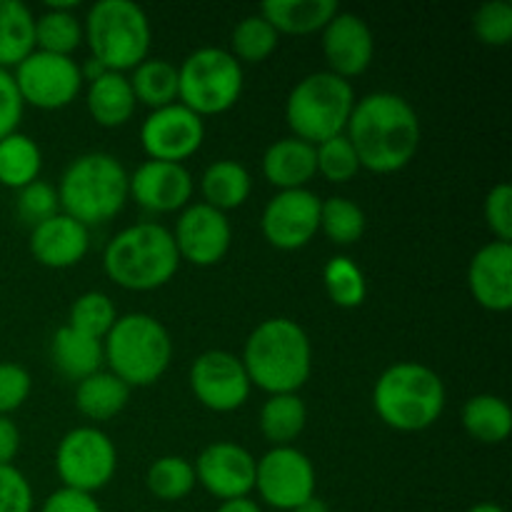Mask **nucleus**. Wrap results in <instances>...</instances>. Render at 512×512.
Returning <instances> with one entry per match:
<instances>
[{"label":"nucleus","mask_w":512,"mask_h":512,"mask_svg":"<svg viewBox=\"0 0 512 512\" xmlns=\"http://www.w3.org/2000/svg\"><path fill=\"white\" fill-rule=\"evenodd\" d=\"M260 433L273 448H285L300 438L308 423V408L298 393L270 395L260 408Z\"/></svg>","instance_id":"30"},{"label":"nucleus","mask_w":512,"mask_h":512,"mask_svg":"<svg viewBox=\"0 0 512 512\" xmlns=\"http://www.w3.org/2000/svg\"><path fill=\"white\" fill-rule=\"evenodd\" d=\"M473 30L480 43L503 48L512 40V5L505 0L483 3L473 15Z\"/></svg>","instance_id":"40"},{"label":"nucleus","mask_w":512,"mask_h":512,"mask_svg":"<svg viewBox=\"0 0 512 512\" xmlns=\"http://www.w3.org/2000/svg\"><path fill=\"white\" fill-rule=\"evenodd\" d=\"M40 512H103L98 500L88 493H78V490L60 488L45 498L43 510Z\"/></svg>","instance_id":"46"},{"label":"nucleus","mask_w":512,"mask_h":512,"mask_svg":"<svg viewBox=\"0 0 512 512\" xmlns=\"http://www.w3.org/2000/svg\"><path fill=\"white\" fill-rule=\"evenodd\" d=\"M293 512H330V508H328V503H325V500H320L318 495H313V498L305 500V503L298 505V508H295Z\"/></svg>","instance_id":"49"},{"label":"nucleus","mask_w":512,"mask_h":512,"mask_svg":"<svg viewBox=\"0 0 512 512\" xmlns=\"http://www.w3.org/2000/svg\"><path fill=\"white\" fill-rule=\"evenodd\" d=\"M0 512H33V488L15 465H0Z\"/></svg>","instance_id":"44"},{"label":"nucleus","mask_w":512,"mask_h":512,"mask_svg":"<svg viewBox=\"0 0 512 512\" xmlns=\"http://www.w3.org/2000/svg\"><path fill=\"white\" fill-rule=\"evenodd\" d=\"M250 378L243 360L228 350H205L190 368V390L203 408L213 413H233L250 398Z\"/></svg>","instance_id":"13"},{"label":"nucleus","mask_w":512,"mask_h":512,"mask_svg":"<svg viewBox=\"0 0 512 512\" xmlns=\"http://www.w3.org/2000/svg\"><path fill=\"white\" fill-rule=\"evenodd\" d=\"M340 13L335 0H268L260 5V15L278 33L310 35L323 30Z\"/></svg>","instance_id":"23"},{"label":"nucleus","mask_w":512,"mask_h":512,"mask_svg":"<svg viewBox=\"0 0 512 512\" xmlns=\"http://www.w3.org/2000/svg\"><path fill=\"white\" fill-rule=\"evenodd\" d=\"M128 183V170L115 155L85 153L65 168L55 193L60 210L90 228L108 223L125 208L130 198Z\"/></svg>","instance_id":"4"},{"label":"nucleus","mask_w":512,"mask_h":512,"mask_svg":"<svg viewBox=\"0 0 512 512\" xmlns=\"http://www.w3.org/2000/svg\"><path fill=\"white\" fill-rule=\"evenodd\" d=\"M243 65L225 48H198L178 68V103L195 115H220L243 95Z\"/></svg>","instance_id":"9"},{"label":"nucleus","mask_w":512,"mask_h":512,"mask_svg":"<svg viewBox=\"0 0 512 512\" xmlns=\"http://www.w3.org/2000/svg\"><path fill=\"white\" fill-rule=\"evenodd\" d=\"M173 240L180 260H188L198 268H210L228 255L233 228L225 213L205 203H193L183 208L180 218L175 220Z\"/></svg>","instance_id":"16"},{"label":"nucleus","mask_w":512,"mask_h":512,"mask_svg":"<svg viewBox=\"0 0 512 512\" xmlns=\"http://www.w3.org/2000/svg\"><path fill=\"white\" fill-rule=\"evenodd\" d=\"M173 233L160 223H138L120 230L103 253V268L115 285L148 293L168 285L180 268Z\"/></svg>","instance_id":"3"},{"label":"nucleus","mask_w":512,"mask_h":512,"mask_svg":"<svg viewBox=\"0 0 512 512\" xmlns=\"http://www.w3.org/2000/svg\"><path fill=\"white\" fill-rule=\"evenodd\" d=\"M25 103L18 93V85L10 70L0 68V140L10 133H18V125L23 120Z\"/></svg>","instance_id":"45"},{"label":"nucleus","mask_w":512,"mask_h":512,"mask_svg":"<svg viewBox=\"0 0 512 512\" xmlns=\"http://www.w3.org/2000/svg\"><path fill=\"white\" fill-rule=\"evenodd\" d=\"M215 512H263L260 505L250 498H235V500H225V503L218 505Z\"/></svg>","instance_id":"48"},{"label":"nucleus","mask_w":512,"mask_h":512,"mask_svg":"<svg viewBox=\"0 0 512 512\" xmlns=\"http://www.w3.org/2000/svg\"><path fill=\"white\" fill-rule=\"evenodd\" d=\"M200 190H203L205 205L220 210V213H228V210L245 205V200L253 193V178L243 163L223 158L205 168L203 178H200Z\"/></svg>","instance_id":"27"},{"label":"nucleus","mask_w":512,"mask_h":512,"mask_svg":"<svg viewBox=\"0 0 512 512\" xmlns=\"http://www.w3.org/2000/svg\"><path fill=\"white\" fill-rule=\"evenodd\" d=\"M130 400V388L110 370H98L75 385V408L83 418L105 423L125 410Z\"/></svg>","instance_id":"26"},{"label":"nucleus","mask_w":512,"mask_h":512,"mask_svg":"<svg viewBox=\"0 0 512 512\" xmlns=\"http://www.w3.org/2000/svg\"><path fill=\"white\" fill-rule=\"evenodd\" d=\"M353 108L355 90L350 80L320 70V73L305 75L290 90L288 103H285V120L293 130V138L320 145L345 133Z\"/></svg>","instance_id":"8"},{"label":"nucleus","mask_w":512,"mask_h":512,"mask_svg":"<svg viewBox=\"0 0 512 512\" xmlns=\"http://www.w3.org/2000/svg\"><path fill=\"white\" fill-rule=\"evenodd\" d=\"M260 230L273 248H305L320 233V198L308 188L278 190L265 205Z\"/></svg>","instance_id":"15"},{"label":"nucleus","mask_w":512,"mask_h":512,"mask_svg":"<svg viewBox=\"0 0 512 512\" xmlns=\"http://www.w3.org/2000/svg\"><path fill=\"white\" fill-rule=\"evenodd\" d=\"M373 408L388 428L420 433L440 420L445 410V385L423 363H395L373 385Z\"/></svg>","instance_id":"5"},{"label":"nucleus","mask_w":512,"mask_h":512,"mask_svg":"<svg viewBox=\"0 0 512 512\" xmlns=\"http://www.w3.org/2000/svg\"><path fill=\"white\" fill-rule=\"evenodd\" d=\"M88 113L103 128H120L128 123L135 113V95L130 88V80L125 73L105 70L100 78H95L88 88Z\"/></svg>","instance_id":"25"},{"label":"nucleus","mask_w":512,"mask_h":512,"mask_svg":"<svg viewBox=\"0 0 512 512\" xmlns=\"http://www.w3.org/2000/svg\"><path fill=\"white\" fill-rule=\"evenodd\" d=\"M363 208L355 200L333 195L328 200H320V230L325 238L335 245H353L365 235Z\"/></svg>","instance_id":"35"},{"label":"nucleus","mask_w":512,"mask_h":512,"mask_svg":"<svg viewBox=\"0 0 512 512\" xmlns=\"http://www.w3.org/2000/svg\"><path fill=\"white\" fill-rule=\"evenodd\" d=\"M20 450V430L10 415H0V465H13Z\"/></svg>","instance_id":"47"},{"label":"nucleus","mask_w":512,"mask_h":512,"mask_svg":"<svg viewBox=\"0 0 512 512\" xmlns=\"http://www.w3.org/2000/svg\"><path fill=\"white\" fill-rule=\"evenodd\" d=\"M203 140V118L180 103L150 110V115L140 125V145L150 160L183 165V160L198 153Z\"/></svg>","instance_id":"14"},{"label":"nucleus","mask_w":512,"mask_h":512,"mask_svg":"<svg viewBox=\"0 0 512 512\" xmlns=\"http://www.w3.org/2000/svg\"><path fill=\"white\" fill-rule=\"evenodd\" d=\"M313 460L295 445L270 448L255 460V490L265 505L283 512H293L315 495Z\"/></svg>","instance_id":"12"},{"label":"nucleus","mask_w":512,"mask_h":512,"mask_svg":"<svg viewBox=\"0 0 512 512\" xmlns=\"http://www.w3.org/2000/svg\"><path fill=\"white\" fill-rule=\"evenodd\" d=\"M90 58L105 70L125 73L143 63L153 43L148 13L133 0H98L83 23Z\"/></svg>","instance_id":"7"},{"label":"nucleus","mask_w":512,"mask_h":512,"mask_svg":"<svg viewBox=\"0 0 512 512\" xmlns=\"http://www.w3.org/2000/svg\"><path fill=\"white\" fill-rule=\"evenodd\" d=\"M195 483L220 503L248 498L255 490V458L238 443H213L193 463Z\"/></svg>","instance_id":"17"},{"label":"nucleus","mask_w":512,"mask_h":512,"mask_svg":"<svg viewBox=\"0 0 512 512\" xmlns=\"http://www.w3.org/2000/svg\"><path fill=\"white\" fill-rule=\"evenodd\" d=\"M240 360L255 388L268 395L298 393L313 373V345L295 320L268 318L248 335Z\"/></svg>","instance_id":"2"},{"label":"nucleus","mask_w":512,"mask_h":512,"mask_svg":"<svg viewBox=\"0 0 512 512\" xmlns=\"http://www.w3.org/2000/svg\"><path fill=\"white\" fill-rule=\"evenodd\" d=\"M130 195L150 213H175L190 205L193 175L180 163L145 160L130 175Z\"/></svg>","instance_id":"18"},{"label":"nucleus","mask_w":512,"mask_h":512,"mask_svg":"<svg viewBox=\"0 0 512 512\" xmlns=\"http://www.w3.org/2000/svg\"><path fill=\"white\" fill-rule=\"evenodd\" d=\"M33 50L35 15L20 0H0V68H15Z\"/></svg>","instance_id":"31"},{"label":"nucleus","mask_w":512,"mask_h":512,"mask_svg":"<svg viewBox=\"0 0 512 512\" xmlns=\"http://www.w3.org/2000/svg\"><path fill=\"white\" fill-rule=\"evenodd\" d=\"M115 320H118V313H115L113 300L105 293H98V290L78 295L70 305L68 325L78 333L90 335V338L103 340L115 325Z\"/></svg>","instance_id":"38"},{"label":"nucleus","mask_w":512,"mask_h":512,"mask_svg":"<svg viewBox=\"0 0 512 512\" xmlns=\"http://www.w3.org/2000/svg\"><path fill=\"white\" fill-rule=\"evenodd\" d=\"M33 380L30 373L18 363H0V415H10L23 408L30 398Z\"/></svg>","instance_id":"42"},{"label":"nucleus","mask_w":512,"mask_h":512,"mask_svg":"<svg viewBox=\"0 0 512 512\" xmlns=\"http://www.w3.org/2000/svg\"><path fill=\"white\" fill-rule=\"evenodd\" d=\"M103 355L110 373L130 390L158 383L173 360V338L158 318L128 313L115 320L103 338Z\"/></svg>","instance_id":"6"},{"label":"nucleus","mask_w":512,"mask_h":512,"mask_svg":"<svg viewBox=\"0 0 512 512\" xmlns=\"http://www.w3.org/2000/svg\"><path fill=\"white\" fill-rule=\"evenodd\" d=\"M78 3H48L45 13L35 15V50L53 55H68L83 43V23L73 10Z\"/></svg>","instance_id":"29"},{"label":"nucleus","mask_w":512,"mask_h":512,"mask_svg":"<svg viewBox=\"0 0 512 512\" xmlns=\"http://www.w3.org/2000/svg\"><path fill=\"white\" fill-rule=\"evenodd\" d=\"M50 355H53L55 368L68 380H75V383L98 373L105 363L103 340L78 333L70 325L55 330L53 343H50Z\"/></svg>","instance_id":"24"},{"label":"nucleus","mask_w":512,"mask_h":512,"mask_svg":"<svg viewBox=\"0 0 512 512\" xmlns=\"http://www.w3.org/2000/svg\"><path fill=\"white\" fill-rule=\"evenodd\" d=\"M90 248V233L83 223L58 213L30 230V253L40 265L65 270L78 265Z\"/></svg>","instance_id":"21"},{"label":"nucleus","mask_w":512,"mask_h":512,"mask_svg":"<svg viewBox=\"0 0 512 512\" xmlns=\"http://www.w3.org/2000/svg\"><path fill=\"white\" fill-rule=\"evenodd\" d=\"M420 118L398 93L378 90L355 100L345 138L353 145L360 168L388 175L408 168L420 148Z\"/></svg>","instance_id":"1"},{"label":"nucleus","mask_w":512,"mask_h":512,"mask_svg":"<svg viewBox=\"0 0 512 512\" xmlns=\"http://www.w3.org/2000/svg\"><path fill=\"white\" fill-rule=\"evenodd\" d=\"M468 285L475 303L490 313H508L512 308V243L483 245L468 268Z\"/></svg>","instance_id":"20"},{"label":"nucleus","mask_w":512,"mask_h":512,"mask_svg":"<svg viewBox=\"0 0 512 512\" xmlns=\"http://www.w3.org/2000/svg\"><path fill=\"white\" fill-rule=\"evenodd\" d=\"M280 43V33L263 18V15H248V18L238 20L230 35V45H233V58L243 63H263L265 58L275 53Z\"/></svg>","instance_id":"36"},{"label":"nucleus","mask_w":512,"mask_h":512,"mask_svg":"<svg viewBox=\"0 0 512 512\" xmlns=\"http://www.w3.org/2000/svg\"><path fill=\"white\" fill-rule=\"evenodd\" d=\"M263 175L278 190H300L318 175L315 145L298 138H280L263 155Z\"/></svg>","instance_id":"22"},{"label":"nucleus","mask_w":512,"mask_h":512,"mask_svg":"<svg viewBox=\"0 0 512 512\" xmlns=\"http://www.w3.org/2000/svg\"><path fill=\"white\" fill-rule=\"evenodd\" d=\"M323 55L328 73L343 80L358 78L373 63V30L360 15L338 13L323 28Z\"/></svg>","instance_id":"19"},{"label":"nucleus","mask_w":512,"mask_h":512,"mask_svg":"<svg viewBox=\"0 0 512 512\" xmlns=\"http://www.w3.org/2000/svg\"><path fill=\"white\" fill-rule=\"evenodd\" d=\"M485 223H488L490 233L500 243H510L512 240V188L508 183H498L488 193L483 205Z\"/></svg>","instance_id":"43"},{"label":"nucleus","mask_w":512,"mask_h":512,"mask_svg":"<svg viewBox=\"0 0 512 512\" xmlns=\"http://www.w3.org/2000/svg\"><path fill=\"white\" fill-rule=\"evenodd\" d=\"M315 165H318V175L338 185L348 183L360 173V160L345 133L315 145Z\"/></svg>","instance_id":"39"},{"label":"nucleus","mask_w":512,"mask_h":512,"mask_svg":"<svg viewBox=\"0 0 512 512\" xmlns=\"http://www.w3.org/2000/svg\"><path fill=\"white\" fill-rule=\"evenodd\" d=\"M15 208H18L20 220L35 228L43 220L58 215L60 203L58 193H55L53 185H48L45 180H35V183L25 185L23 190H18V200H15Z\"/></svg>","instance_id":"41"},{"label":"nucleus","mask_w":512,"mask_h":512,"mask_svg":"<svg viewBox=\"0 0 512 512\" xmlns=\"http://www.w3.org/2000/svg\"><path fill=\"white\" fill-rule=\"evenodd\" d=\"M323 283L330 300L338 308H360L365 298H368V283H365L363 270L358 268L355 260L345 258V255H335V258L325 263Z\"/></svg>","instance_id":"37"},{"label":"nucleus","mask_w":512,"mask_h":512,"mask_svg":"<svg viewBox=\"0 0 512 512\" xmlns=\"http://www.w3.org/2000/svg\"><path fill=\"white\" fill-rule=\"evenodd\" d=\"M468 512H505V508H500V505H495V503H478V505H473Z\"/></svg>","instance_id":"50"},{"label":"nucleus","mask_w":512,"mask_h":512,"mask_svg":"<svg viewBox=\"0 0 512 512\" xmlns=\"http://www.w3.org/2000/svg\"><path fill=\"white\" fill-rule=\"evenodd\" d=\"M43 168V153L38 143L25 133H10L0 140V185L23 190L35 183Z\"/></svg>","instance_id":"33"},{"label":"nucleus","mask_w":512,"mask_h":512,"mask_svg":"<svg viewBox=\"0 0 512 512\" xmlns=\"http://www.w3.org/2000/svg\"><path fill=\"white\" fill-rule=\"evenodd\" d=\"M128 80L135 103L148 105L150 110L178 103V68L165 58H150L148 55L143 63L135 65Z\"/></svg>","instance_id":"32"},{"label":"nucleus","mask_w":512,"mask_h":512,"mask_svg":"<svg viewBox=\"0 0 512 512\" xmlns=\"http://www.w3.org/2000/svg\"><path fill=\"white\" fill-rule=\"evenodd\" d=\"M145 485L163 503H178V500L188 498L198 483H195V470L190 460L180 458V455H163V458L153 460V465L148 468Z\"/></svg>","instance_id":"34"},{"label":"nucleus","mask_w":512,"mask_h":512,"mask_svg":"<svg viewBox=\"0 0 512 512\" xmlns=\"http://www.w3.org/2000/svg\"><path fill=\"white\" fill-rule=\"evenodd\" d=\"M118 470V450L113 440L93 425L68 430L55 448V473L63 488L95 495Z\"/></svg>","instance_id":"10"},{"label":"nucleus","mask_w":512,"mask_h":512,"mask_svg":"<svg viewBox=\"0 0 512 512\" xmlns=\"http://www.w3.org/2000/svg\"><path fill=\"white\" fill-rule=\"evenodd\" d=\"M15 85L25 105L40 110L68 108L83 90L80 65L68 55L33 50L23 63L13 68Z\"/></svg>","instance_id":"11"},{"label":"nucleus","mask_w":512,"mask_h":512,"mask_svg":"<svg viewBox=\"0 0 512 512\" xmlns=\"http://www.w3.org/2000/svg\"><path fill=\"white\" fill-rule=\"evenodd\" d=\"M463 428L483 445H500L512 433V410L500 395L480 393L463 405Z\"/></svg>","instance_id":"28"}]
</instances>
